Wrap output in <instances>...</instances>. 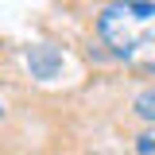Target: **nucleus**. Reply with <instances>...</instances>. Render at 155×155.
<instances>
[{"label":"nucleus","mask_w":155,"mask_h":155,"mask_svg":"<svg viewBox=\"0 0 155 155\" xmlns=\"http://www.w3.org/2000/svg\"><path fill=\"white\" fill-rule=\"evenodd\" d=\"M97 35L116 62H128L132 70L155 74V4L128 0V4L101 8Z\"/></svg>","instance_id":"obj_1"},{"label":"nucleus","mask_w":155,"mask_h":155,"mask_svg":"<svg viewBox=\"0 0 155 155\" xmlns=\"http://www.w3.org/2000/svg\"><path fill=\"white\" fill-rule=\"evenodd\" d=\"M27 70H31V78H39V81H54L58 74H62V51L58 47H51V43H35V47H27Z\"/></svg>","instance_id":"obj_2"},{"label":"nucleus","mask_w":155,"mask_h":155,"mask_svg":"<svg viewBox=\"0 0 155 155\" xmlns=\"http://www.w3.org/2000/svg\"><path fill=\"white\" fill-rule=\"evenodd\" d=\"M132 109H136V116H143V120L155 124V89H143V93L132 101Z\"/></svg>","instance_id":"obj_3"},{"label":"nucleus","mask_w":155,"mask_h":155,"mask_svg":"<svg viewBox=\"0 0 155 155\" xmlns=\"http://www.w3.org/2000/svg\"><path fill=\"white\" fill-rule=\"evenodd\" d=\"M136 155H155V124H147L136 136Z\"/></svg>","instance_id":"obj_4"},{"label":"nucleus","mask_w":155,"mask_h":155,"mask_svg":"<svg viewBox=\"0 0 155 155\" xmlns=\"http://www.w3.org/2000/svg\"><path fill=\"white\" fill-rule=\"evenodd\" d=\"M0 120H4V105H0Z\"/></svg>","instance_id":"obj_5"}]
</instances>
